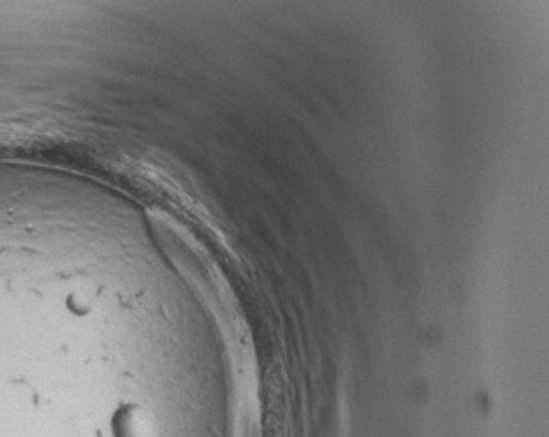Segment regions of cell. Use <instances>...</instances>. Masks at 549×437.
<instances>
[{
	"label": "cell",
	"instance_id": "6da1fadb",
	"mask_svg": "<svg viewBox=\"0 0 549 437\" xmlns=\"http://www.w3.org/2000/svg\"><path fill=\"white\" fill-rule=\"evenodd\" d=\"M115 437H150V425L146 424L143 413L134 408L120 410L113 420Z\"/></svg>",
	"mask_w": 549,
	"mask_h": 437
}]
</instances>
